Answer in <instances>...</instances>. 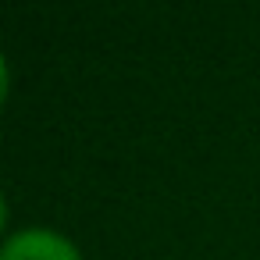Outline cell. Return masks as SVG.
<instances>
[{"instance_id":"cell-1","label":"cell","mask_w":260,"mask_h":260,"mask_svg":"<svg viewBox=\"0 0 260 260\" xmlns=\"http://www.w3.org/2000/svg\"><path fill=\"white\" fill-rule=\"evenodd\" d=\"M0 260H82V256L64 235L50 228H25L0 246Z\"/></svg>"},{"instance_id":"cell-2","label":"cell","mask_w":260,"mask_h":260,"mask_svg":"<svg viewBox=\"0 0 260 260\" xmlns=\"http://www.w3.org/2000/svg\"><path fill=\"white\" fill-rule=\"evenodd\" d=\"M8 96V64H4V54H0V104Z\"/></svg>"},{"instance_id":"cell-3","label":"cell","mask_w":260,"mask_h":260,"mask_svg":"<svg viewBox=\"0 0 260 260\" xmlns=\"http://www.w3.org/2000/svg\"><path fill=\"white\" fill-rule=\"evenodd\" d=\"M4 221H8V207H4V196H0V228H4Z\"/></svg>"}]
</instances>
